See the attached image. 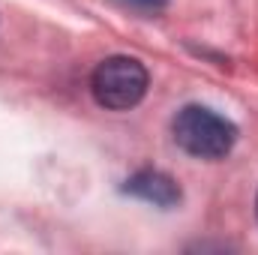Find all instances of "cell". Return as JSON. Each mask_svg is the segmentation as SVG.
Here are the masks:
<instances>
[{
	"mask_svg": "<svg viewBox=\"0 0 258 255\" xmlns=\"http://www.w3.org/2000/svg\"><path fill=\"white\" fill-rule=\"evenodd\" d=\"M177 147L195 159H222L237 141V126L207 105H186L171 120Z\"/></svg>",
	"mask_w": 258,
	"mask_h": 255,
	"instance_id": "1",
	"label": "cell"
},
{
	"mask_svg": "<svg viewBox=\"0 0 258 255\" xmlns=\"http://www.w3.org/2000/svg\"><path fill=\"white\" fill-rule=\"evenodd\" d=\"M147 81H150L147 78V69L138 63L135 57L114 54V57H105L102 63L93 69L90 90H93V99L102 108L129 111V108H135L144 99Z\"/></svg>",
	"mask_w": 258,
	"mask_h": 255,
	"instance_id": "2",
	"label": "cell"
},
{
	"mask_svg": "<svg viewBox=\"0 0 258 255\" xmlns=\"http://www.w3.org/2000/svg\"><path fill=\"white\" fill-rule=\"evenodd\" d=\"M123 192L147 201V204H156V207H174L180 201V186L174 183V177H168L165 171H156V168L135 171L126 180Z\"/></svg>",
	"mask_w": 258,
	"mask_h": 255,
	"instance_id": "3",
	"label": "cell"
},
{
	"mask_svg": "<svg viewBox=\"0 0 258 255\" xmlns=\"http://www.w3.org/2000/svg\"><path fill=\"white\" fill-rule=\"evenodd\" d=\"M117 3L132 9V12H144V15H156L168 6V0H117Z\"/></svg>",
	"mask_w": 258,
	"mask_h": 255,
	"instance_id": "4",
	"label": "cell"
}]
</instances>
